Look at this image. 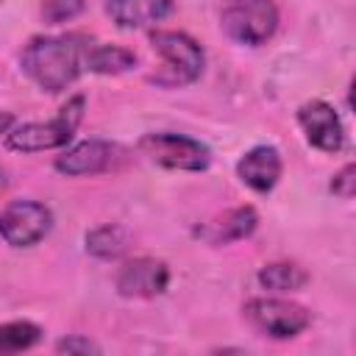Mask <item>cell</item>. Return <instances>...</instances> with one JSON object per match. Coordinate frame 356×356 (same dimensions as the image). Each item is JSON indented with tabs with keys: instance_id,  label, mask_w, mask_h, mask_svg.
I'll return each mask as SVG.
<instances>
[{
	"instance_id": "obj_1",
	"label": "cell",
	"mask_w": 356,
	"mask_h": 356,
	"mask_svg": "<svg viewBox=\"0 0 356 356\" xmlns=\"http://www.w3.org/2000/svg\"><path fill=\"white\" fill-rule=\"evenodd\" d=\"M86 47L89 39L78 33L33 36L19 53V67L42 92L58 95L86 70Z\"/></svg>"
},
{
	"instance_id": "obj_2",
	"label": "cell",
	"mask_w": 356,
	"mask_h": 356,
	"mask_svg": "<svg viewBox=\"0 0 356 356\" xmlns=\"http://www.w3.org/2000/svg\"><path fill=\"white\" fill-rule=\"evenodd\" d=\"M83 108H86V97L83 95H75L47 122H22V125H14L6 134V145L11 150H19V153H42V150L64 147L72 139L75 128L81 125Z\"/></svg>"
},
{
	"instance_id": "obj_3",
	"label": "cell",
	"mask_w": 356,
	"mask_h": 356,
	"mask_svg": "<svg viewBox=\"0 0 356 356\" xmlns=\"http://www.w3.org/2000/svg\"><path fill=\"white\" fill-rule=\"evenodd\" d=\"M153 50L161 56V70L150 78L159 86H186L195 83L203 72L206 56L203 47L184 31H153Z\"/></svg>"
},
{
	"instance_id": "obj_4",
	"label": "cell",
	"mask_w": 356,
	"mask_h": 356,
	"mask_svg": "<svg viewBox=\"0 0 356 356\" xmlns=\"http://www.w3.org/2000/svg\"><path fill=\"white\" fill-rule=\"evenodd\" d=\"M222 31L248 47L264 44L278 28L275 0H228L222 8Z\"/></svg>"
},
{
	"instance_id": "obj_5",
	"label": "cell",
	"mask_w": 356,
	"mask_h": 356,
	"mask_svg": "<svg viewBox=\"0 0 356 356\" xmlns=\"http://www.w3.org/2000/svg\"><path fill=\"white\" fill-rule=\"evenodd\" d=\"M139 150L159 167L164 170H184V172H200L211 161V150L186 134H172V131H159V134H145L139 139Z\"/></svg>"
},
{
	"instance_id": "obj_6",
	"label": "cell",
	"mask_w": 356,
	"mask_h": 356,
	"mask_svg": "<svg viewBox=\"0 0 356 356\" xmlns=\"http://www.w3.org/2000/svg\"><path fill=\"white\" fill-rule=\"evenodd\" d=\"M245 317L250 320V325L256 331H261L264 337L273 339H292L300 331L309 328L312 314L292 300H281V298H253L245 303Z\"/></svg>"
},
{
	"instance_id": "obj_7",
	"label": "cell",
	"mask_w": 356,
	"mask_h": 356,
	"mask_svg": "<svg viewBox=\"0 0 356 356\" xmlns=\"http://www.w3.org/2000/svg\"><path fill=\"white\" fill-rule=\"evenodd\" d=\"M53 228V211L39 200H11L0 209V236L11 248H31Z\"/></svg>"
},
{
	"instance_id": "obj_8",
	"label": "cell",
	"mask_w": 356,
	"mask_h": 356,
	"mask_svg": "<svg viewBox=\"0 0 356 356\" xmlns=\"http://www.w3.org/2000/svg\"><path fill=\"white\" fill-rule=\"evenodd\" d=\"M298 125L306 134V142L323 153H337L345 145V128L337 108L325 100H306L298 108Z\"/></svg>"
},
{
	"instance_id": "obj_9",
	"label": "cell",
	"mask_w": 356,
	"mask_h": 356,
	"mask_svg": "<svg viewBox=\"0 0 356 356\" xmlns=\"http://www.w3.org/2000/svg\"><path fill=\"white\" fill-rule=\"evenodd\" d=\"M114 286L122 298H156L170 286V267L153 256L131 259L117 270Z\"/></svg>"
},
{
	"instance_id": "obj_10",
	"label": "cell",
	"mask_w": 356,
	"mask_h": 356,
	"mask_svg": "<svg viewBox=\"0 0 356 356\" xmlns=\"http://www.w3.org/2000/svg\"><path fill=\"white\" fill-rule=\"evenodd\" d=\"M120 156V147L106 142V139H83L72 147H67L61 156H56L53 167L61 172V175H70V178H81V175H97V172H106L114 167Z\"/></svg>"
},
{
	"instance_id": "obj_11",
	"label": "cell",
	"mask_w": 356,
	"mask_h": 356,
	"mask_svg": "<svg viewBox=\"0 0 356 356\" xmlns=\"http://www.w3.org/2000/svg\"><path fill=\"white\" fill-rule=\"evenodd\" d=\"M236 175L253 192L267 195L281 178V153L273 145H256L236 161Z\"/></svg>"
},
{
	"instance_id": "obj_12",
	"label": "cell",
	"mask_w": 356,
	"mask_h": 356,
	"mask_svg": "<svg viewBox=\"0 0 356 356\" xmlns=\"http://www.w3.org/2000/svg\"><path fill=\"white\" fill-rule=\"evenodd\" d=\"M106 11L120 28H150L170 17L172 0H106Z\"/></svg>"
},
{
	"instance_id": "obj_13",
	"label": "cell",
	"mask_w": 356,
	"mask_h": 356,
	"mask_svg": "<svg viewBox=\"0 0 356 356\" xmlns=\"http://www.w3.org/2000/svg\"><path fill=\"white\" fill-rule=\"evenodd\" d=\"M256 225H259L256 209L253 206H236V209L225 211L222 217H217L214 222H209V228H203L197 234L211 245H228V242L250 236L256 231Z\"/></svg>"
},
{
	"instance_id": "obj_14",
	"label": "cell",
	"mask_w": 356,
	"mask_h": 356,
	"mask_svg": "<svg viewBox=\"0 0 356 356\" xmlns=\"http://www.w3.org/2000/svg\"><path fill=\"white\" fill-rule=\"evenodd\" d=\"M136 64V53L120 44H97L89 42L86 47V70L97 75H120Z\"/></svg>"
},
{
	"instance_id": "obj_15",
	"label": "cell",
	"mask_w": 356,
	"mask_h": 356,
	"mask_svg": "<svg viewBox=\"0 0 356 356\" xmlns=\"http://www.w3.org/2000/svg\"><path fill=\"white\" fill-rule=\"evenodd\" d=\"M259 284L267 292H298L309 284V273L295 261H270L259 270Z\"/></svg>"
},
{
	"instance_id": "obj_16",
	"label": "cell",
	"mask_w": 356,
	"mask_h": 356,
	"mask_svg": "<svg viewBox=\"0 0 356 356\" xmlns=\"http://www.w3.org/2000/svg\"><path fill=\"white\" fill-rule=\"evenodd\" d=\"M128 250V231L122 225H97L86 234V253L95 259H120Z\"/></svg>"
},
{
	"instance_id": "obj_17",
	"label": "cell",
	"mask_w": 356,
	"mask_h": 356,
	"mask_svg": "<svg viewBox=\"0 0 356 356\" xmlns=\"http://www.w3.org/2000/svg\"><path fill=\"white\" fill-rule=\"evenodd\" d=\"M42 339V328L31 320L0 323V353H22Z\"/></svg>"
},
{
	"instance_id": "obj_18",
	"label": "cell",
	"mask_w": 356,
	"mask_h": 356,
	"mask_svg": "<svg viewBox=\"0 0 356 356\" xmlns=\"http://www.w3.org/2000/svg\"><path fill=\"white\" fill-rule=\"evenodd\" d=\"M83 11V0H42V17L47 25H61Z\"/></svg>"
},
{
	"instance_id": "obj_19",
	"label": "cell",
	"mask_w": 356,
	"mask_h": 356,
	"mask_svg": "<svg viewBox=\"0 0 356 356\" xmlns=\"http://www.w3.org/2000/svg\"><path fill=\"white\" fill-rule=\"evenodd\" d=\"M56 350H58V353H67V356H89V353H100V345L92 342L89 337L70 334V337H61V339L56 342Z\"/></svg>"
},
{
	"instance_id": "obj_20",
	"label": "cell",
	"mask_w": 356,
	"mask_h": 356,
	"mask_svg": "<svg viewBox=\"0 0 356 356\" xmlns=\"http://www.w3.org/2000/svg\"><path fill=\"white\" fill-rule=\"evenodd\" d=\"M353 189H356V167L353 164H345L334 178H331V192L342 200H350L353 197Z\"/></svg>"
},
{
	"instance_id": "obj_21",
	"label": "cell",
	"mask_w": 356,
	"mask_h": 356,
	"mask_svg": "<svg viewBox=\"0 0 356 356\" xmlns=\"http://www.w3.org/2000/svg\"><path fill=\"white\" fill-rule=\"evenodd\" d=\"M14 122H17V120H14L11 111H0V136H6V134L14 128Z\"/></svg>"
},
{
	"instance_id": "obj_22",
	"label": "cell",
	"mask_w": 356,
	"mask_h": 356,
	"mask_svg": "<svg viewBox=\"0 0 356 356\" xmlns=\"http://www.w3.org/2000/svg\"><path fill=\"white\" fill-rule=\"evenodd\" d=\"M0 184H3V172H0Z\"/></svg>"
}]
</instances>
